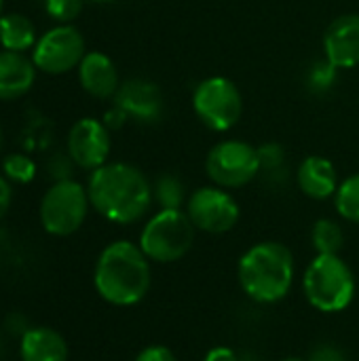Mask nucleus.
<instances>
[{"label":"nucleus","mask_w":359,"mask_h":361,"mask_svg":"<svg viewBox=\"0 0 359 361\" xmlns=\"http://www.w3.org/2000/svg\"><path fill=\"white\" fill-rule=\"evenodd\" d=\"M87 192L93 209L114 224H133L144 218L154 197L146 176L127 163L93 169Z\"/></svg>","instance_id":"nucleus-1"},{"label":"nucleus","mask_w":359,"mask_h":361,"mask_svg":"<svg viewBox=\"0 0 359 361\" xmlns=\"http://www.w3.org/2000/svg\"><path fill=\"white\" fill-rule=\"evenodd\" d=\"M93 283L97 294L114 307L138 305L150 290V264L140 245L114 241L95 262Z\"/></svg>","instance_id":"nucleus-2"},{"label":"nucleus","mask_w":359,"mask_h":361,"mask_svg":"<svg viewBox=\"0 0 359 361\" xmlns=\"http://www.w3.org/2000/svg\"><path fill=\"white\" fill-rule=\"evenodd\" d=\"M237 277L252 300L262 305L279 302L288 296L294 281V256L284 243H256L241 256Z\"/></svg>","instance_id":"nucleus-3"},{"label":"nucleus","mask_w":359,"mask_h":361,"mask_svg":"<svg viewBox=\"0 0 359 361\" xmlns=\"http://www.w3.org/2000/svg\"><path fill=\"white\" fill-rule=\"evenodd\" d=\"M303 290L313 309L341 313L355 296V279L339 254H317L305 271Z\"/></svg>","instance_id":"nucleus-4"},{"label":"nucleus","mask_w":359,"mask_h":361,"mask_svg":"<svg viewBox=\"0 0 359 361\" xmlns=\"http://www.w3.org/2000/svg\"><path fill=\"white\" fill-rule=\"evenodd\" d=\"M193 241L195 224L182 209H161L146 222L140 235L142 252L154 262H176L184 258Z\"/></svg>","instance_id":"nucleus-5"},{"label":"nucleus","mask_w":359,"mask_h":361,"mask_svg":"<svg viewBox=\"0 0 359 361\" xmlns=\"http://www.w3.org/2000/svg\"><path fill=\"white\" fill-rule=\"evenodd\" d=\"M89 205L85 186L74 180L55 182L40 201V224L49 235L68 237L83 226Z\"/></svg>","instance_id":"nucleus-6"},{"label":"nucleus","mask_w":359,"mask_h":361,"mask_svg":"<svg viewBox=\"0 0 359 361\" xmlns=\"http://www.w3.org/2000/svg\"><path fill=\"white\" fill-rule=\"evenodd\" d=\"M193 108L199 121L212 131H229L241 118L243 102L237 85L224 76H212L199 82L193 95Z\"/></svg>","instance_id":"nucleus-7"},{"label":"nucleus","mask_w":359,"mask_h":361,"mask_svg":"<svg viewBox=\"0 0 359 361\" xmlns=\"http://www.w3.org/2000/svg\"><path fill=\"white\" fill-rule=\"evenodd\" d=\"M205 171L220 188H241L260 171L258 150L239 140L220 142L209 150L205 159Z\"/></svg>","instance_id":"nucleus-8"},{"label":"nucleus","mask_w":359,"mask_h":361,"mask_svg":"<svg viewBox=\"0 0 359 361\" xmlns=\"http://www.w3.org/2000/svg\"><path fill=\"white\" fill-rule=\"evenodd\" d=\"M85 38L74 25H57L38 38L32 61L47 74H63L76 68L85 57Z\"/></svg>","instance_id":"nucleus-9"},{"label":"nucleus","mask_w":359,"mask_h":361,"mask_svg":"<svg viewBox=\"0 0 359 361\" xmlns=\"http://www.w3.org/2000/svg\"><path fill=\"white\" fill-rule=\"evenodd\" d=\"M186 214L195 228L222 235L239 222L237 201L220 186H203L195 190L186 203Z\"/></svg>","instance_id":"nucleus-10"},{"label":"nucleus","mask_w":359,"mask_h":361,"mask_svg":"<svg viewBox=\"0 0 359 361\" xmlns=\"http://www.w3.org/2000/svg\"><path fill=\"white\" fill-rule=\"evenodd\" d=\"M68 154L74 165L83 169H97L106 165L110 154L108 127L97 118H80L68 133Z\"/></svg>","instance_id":"nucleus-11"},{"label":"nucleus","mask_w":359,"mask_h":361,"mask_svg":"<svg viewBox=\"0 0 359 361\" xmlns=\"http://www.w3.org/2000/svg\"><path fill=\"white\" fill-rule=\"evenodd\" d=\"M114 106L125 110V114L133 121L154 123L163 114V95L154 82L133 78L118 87L114 95Z\"/></svg>","instance_id":"nucleus-12"},{"label":"nucleus","mask_w":359,"mask_h":361,"mask_svg":"<svg viewBox=\"0 0 359 361\" xmlns=\"http://www.w3.org/2000/svg\"><path fill=\"white\" fill-rule=\"evenodd\" d=\"M326 59L336 68L359 63V15H343L330 23L324 36Z\"/></svg>","instance_id":"nucleus-13"},{"label":"nucleus","mask_w":359,"mask_h":361,"mask_svg":"<svg viewBox=\"0 0 359 361\" xmlns=\"http://www.w3.org/2000/svg\"><path fill=\"white\" fill-rule=\"evenodd\" d=\"M78 78L83 89L99 99L114 97L118 91V72L112 59L104 53L91 51L78 63Z\"/></svg>","instance_id":"nucleus-14"},{"label":"nucleus","mask_w":359,"mask_h":361,"mask_svg":"<svg viewBox=\"0 0 359 361\" xmlns=\"http://www.w3.org/2000/svg\"><path fill=\"white\" fill-rule=\"evenodd\" d=\"M36 78V66L23 53L0 51V99H17L25 95Z\"/></svg>","instance_id":"nucleus-15"},{"label":"nucleus","mask_w":359,"mask_h":361,"mask_svg":"<svg viewBox=\"0 0 359 361\" xmlns=\"http://www.w3.org/2000/svg\"><path fill=\"white\" fill-rule=\"evenodd\" d=\"M298 186L300 190L317 201H324L332 195H336L339 190V176L336 169L332 165V161L324 159V157H307L296 173Z\"/></svg>","instance_id":"nucleus-16"},{"label":"nucleus","mask_w":359,"mask_h":361,"mask_svg":"<svg viewBox=\"0 0 359 361\" xmlns=\"http://www.w3.org/2000/svg\"><path fill=\"white\" fill-rule=\"evenodd\" d=\"M21 361H68V345L53 328H30L19 341Z\"/></svg>","instance_id":"nucleus-17"},{"label":"nucleus","mask_w":359,"mask_h":361,"mask_svg":"<svg viewBox=\"0 0 359 361\" xmlns=\"http://www.w3.org/2000/svg\"><path fill=\"white\" fill-rule=\"evenodd\" d=\"M36 40L34 23L19 15V13H8L0 17V44L6 51H17L23 53L28 51Z\"/></svg>","instance_id":"nucleus-18"},{"label":"nucleus","mask_w":359,"mask_h":361,"mask_svg":"<svg viewBox=\"0 0 359 361\" xmlns=\"http://www.w3.org/2000/svg\"><path fill=\"white\" fill-rule=\"evenodd\" d=\"M311 241L317 254H339L345 243V235L334 220L324 218L315 222L311 231Z\"/></svg>","instance_id":"nucleus-19"},{"label":"nucleus","mask_w":359,"mask_h":361,"mask_svg":"<svg viewBox=\"0 0 359 361\" xmlns=\"http://www.w3.org/2000/svg\"><path fill=\"white\" fill-rule=\"evenodd\" d=\"M152 195L157 203L161 205V209H182L186 201V190H184L182 180L171 173H165L157 180Z\"/></svg>","instance_id":"nucleus-20"},{"label":"nucleus","mask_w":359,"mask_h":361,"mask_svg":"<svg viewBox=\"0 0 359 361\" xmlns=\"http://www.w3.org/2000/svg\"><path fill=\"white\" fill-rule=\"evenodd\" d=\"M334 205H336V212L345 220L359 224V173L347 178L339 186V190L334 195Z\"/></svg>","instance_id":"nucleus-21"},{"label":"nucleus","mask_w":359,"mask_h":361,"mask_svg":"<svg viewBox=\"0 0 359 361\" xmlns=\"http://www.w3.org/2000/svg\"><path fill=\"white\" fill-rule=\"evenodd\" d=\"M2 169H4V178L15 184H28L36 176V163L30 157L19 154V152L6 154L2 161Z\"/></svg>","instance_id":"nucleus-22"},{"label":"nucleus","mask_w":359,"mask_h":361,"mask_svg":"<svg viewBox=\"0 0 359 361\" xmlns=\"http://www.w3.org/2000/svg\"><path fill=\"white\" fill-rule=\"evenodd\" d=\"M336 72H339V68L332 63V61H315L313 66H311V70H309V74H307V85H309V89L311 91H315V93H324V91H328L332 85H334V80H336Z\"/></svg>","instance_id":"nucleus-23"},{"label":"nucleus","mask_w":359,"mask_h":361,"mask_svg":"<svg viewBox=\"0 0 359 361\" xmlns=\"http://www.w3.org/2000/svg\"><path fill=\"white\" fill-rule=\"evenodd\" d=\"M44 8L49 17H53L59 23H68L78 17L83 8V0H44Z\"/></svg>","instance_id":"nucleus-24"},{"label":"nucleus","mask_w":359,"mask_h":361,"mask_svg":"<svg viewBox=\"0 0 359 361\" xmlns=\"http://www.w3.org/2000/svg\"><path fill=\"white\" fill-rule=\"evenodd\" d=\"M258 159H260V171H269V173H277L284 167V148L279 144H264L258 148Z\"/></svg>","instance_id":"nucleus-25"},{"label":"nucleus","mask_w":359,"mask_h":361,"mask_svg":"<svg viewBox=\"0 0 359 361\" xmlns=\"http://www.w3.org/2000/svg\"><path fill=\"white\" fill-rule=\"evenodd\" d=\"M72 159L70 154L63 157V154H55L51 161H49V173L55 182H61V180H70V173H72Z\"/></svg>","instance_id":"nucleus-26"},{"label":"nucleus","mask_w":359,"mask_h":361,"mask_svg":"<svg viewBox=\"0 0 359 361\" xmlns=\"http://www.w3.org/2000/svg\"><path fill=\"white\" fill-rule=\"evenodd\" d=\"M135 361H176V355L167 347L152 345V347H146L144 351H140Z\"/></svg>","instance_id":"nucleus-27"},{"label":"nucleus","mask_w":359,"mask_h":361,"mask_svg":"<svg viewBox=\"0 0 359 361\" xmlns=\"http://www.w3.org/2000/svg\"><path fill=\"white\" fill-rule=\"evenodd\" d=\"M309 361H347V355L334 345H320L317 349H313Z\"/></svg>","instance_id":"nucleus-28"},{"label":"nucleus","mask_w":359,"mask_h":361,"mask_svg":"<svg viewBox=\"0 0 359 361\" xmlns=\"http://www.w3.org/2000/svg\"><path fill=\"white\" fill-rule=\"evenodd\" d=\"M127 121H129V116H127L125 110H121L118 106H114L112 110H108L106 116H104V125H106L108 129H121Z\"/></svg>","instance_id":"nucleus-29"},{"label":"nucleus","mask_w":359,"mask_h":361,"mask_svg":"<svg viewBox=\"0 0 359 361\" xmlns=\"http://www.w3.org/2000/svg\"><path fill=\"white\" fill-rule=\"evenodd\" d=\"M203 361H239V355L229 347H214Z\"/></svg>","instance_id":"nucleus-30"},{"label":"nucleus","mask_w":359,"mask_h":361,"mask_svg":"<svg viewBox=\"0 0 359 361\" xmlns=\"http://www.w3.org/2000/svg\"><path fill=\"white\" fill-rule=\"evenodd\" d=\"M11 184L4 176H0V218L6 214L8 205H11Z\"/></svg>","instance_id":"nucleus-31"},{"label":"nucleus","mask_w":359,"mask_h":361,"mask_svg":"<svg viewBox=\"0 0 359 361\" xmlns=\"http://www.w3.org/2000/svg\"><path fill=\"white\" fill-rule=\"evenodd\" d=\"M281 361H309V360H303V357H286V360Z\"/></svg>","instance_id":"nucleus-32"},{"label":"nucleus","mask_w":359,"mask_h":361,"mask_svg":"<svg viewBox=\"0 0 359 361\" xmlns=\"http://www.w3.org/2000/svg\"><path fill=\"white\" fill-rule=\"evenodd\" d=\"M91 2H114V0H91Z\"/></svg>","instance_id":"nucleus-33"},{"label":"nucleus","mask_w":359,"mask_h":361,"mask_svg":"<svg viewBox=\"0 0 359 361\" xmlns=\"http://www.w3.org/2000/svg\"><path fill=\"white\" fill-rule=\"evenodd\" d=\"M2 4H4V0H0V17H2Z\"/></svg>","instance_id":"nucleus-34"},{"label":"nucleus","mask_w":359,"mask_h":361,"mask_svg":"<svg viewBox=\"0 0 359 361\" xmlns=\"http://www.w3.org/2000/svg\"><path fill=\"white\" fill-rule=\"evenodd\" d=\"M0 144H2V131H0Z\"/></svg>","instance_id":"nucleus-35"}]
</instances>
